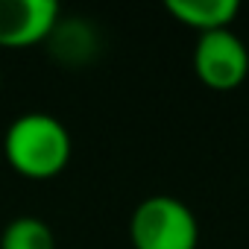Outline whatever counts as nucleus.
<instances>
[{"instance_id": "obj_4", "label": "nucleus", "mask_w": 249, "mask_h": 249, "mask_svg": "<svg viewBox=\"0 0 249 249\" xmlns=\"http://www.w3.org/2000/svg\"><path fill=\"white\" fill-rule=\"evenodd\" d=\"M59 27L53 0H0V47L24 50L47 41Z\"/></svg>"}, {"instance_id": "obj_1", "label": "nucleus", "mask_w": 249, "mask_h": 249, "mask_svg": "<svg viewBox=\"0 0 249 249\" xmlns=\"http://www.w3.org/2000/svg\"><path fill=\"white\" fill-rule=\"evenodd\" d=\"M73 153L68 126L47 111L18 114L3 135V156L9 167L33 182L59 176Z\"/></svg>"}, {"instance_id": "obj_3", "label": "nucleus", "mask_w": 249, "mask_h": 249, "mask_svg": "<svg viewBox=\"0 0 249 249\" xmlns=\"http://www.w3.org/2000/svg\"><path fill=\"white\" fill-rule=\"evenodd\" d=\"M194 71L211 91H231L249 73V50L231 30L205 33L194 47Z\"/></svg>"}, {"instance_id": "obj_2", "label": "nucleus", "mask_w": 249, "mask_h": 249, "mask_svg": "<svg viewBox=\"0 0 249 249\" xmlns=\"http://www.w3.org/2000/svg\"><path fill=\"white\" fill-rule=\"evenodd\" d=\"M132 249H196L199 223L176 196H147L129 217Z\"/></svg>"}, {"instance_id": "obj_7", "label": "nucleus", "mask_w": 249, "mask_h": 249, "mask_svg": "<svg viewBox=\"0 0 249 249\" xmlns=\"http://www.w3.org/2000/svg\"><path fill=\"white\" fill-rule=\"evenodd\" d=\"M0 85H3V79H0Z\"/></svg>"}, {"instance_id": "obj_5", "label": "nucleus", "mask_w": 249, "mask_h": 249, "mask_svg": "<svg viewBox=\"0 0 249 249\" xmlns=\"http://www.w3.org/2000/svg\"><path fill=\"white\" fill-rule=\"evenodd\" d=\"M182 27L196 30L199 36L231 30V21L240 12L237 0H167L164 6Z\"/></svg>"}, {"instance_id": "obj_6", "label": "nucleus", "mask_w": 249, "mask_h": 249, "mask_svg": "<svg viewBox=\"0 0 249 249\" xmlns=\"http://www.w3.org/2000/svg\"><path fill=\"white\" fill-rule=\"evenodd\" d=\"M0 249H56L53 229L38 217H15L0 234Z\"/></svg>"}]
</instances>
